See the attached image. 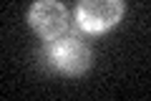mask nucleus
I'll return each mask as SVG.
<instances>
[{
	"instance_id": "obj_3",
	"label": "nucleus",
	"mask_w": 151,
	"mask_h": 101,
	"mask_svg": "<svg viewBox=\"0 0 151 101\" xmlns=\"http://www.w3.org/2000/svg\"><path fill=\"white\" fill-rule=\"evenodd\" d=\"M28 23L40 38L53 41L68 28V10L60 0H35L28 10Z\"/></svg>"
},
{
	"instance_id": "obj_2",
	"label": "nucleus",
	"mask_w": 151,
	"mask_h": 101,
	"mask_svg": "<svg viewBox=\"0 0 151 101\" xmlns=\"http://www.w3.org/2000/svg\"><path fill=\"white\" fill-rule=\"evenodd\" d=\"M124 10V0H78L76 23L81 31L96 36V33H106L113 25H119Z\"/></svg>"
},
{
	"instance_id": "obj_1",
	"label": "nucleus",
	"mask_w": 151,
	"mask_h": 101,
	"mask_svg": "<svg viewBox=\"0 0 151 101\" xmlns=\"http://www.w3.org/2000/svg\"><path fill=\"white\" fill-rule=\"evenodd\" d=\"M45 61L63 76H81L91 68L93 53L78 36H58L45 46Z\"/></svg>"
}]
</instances>
